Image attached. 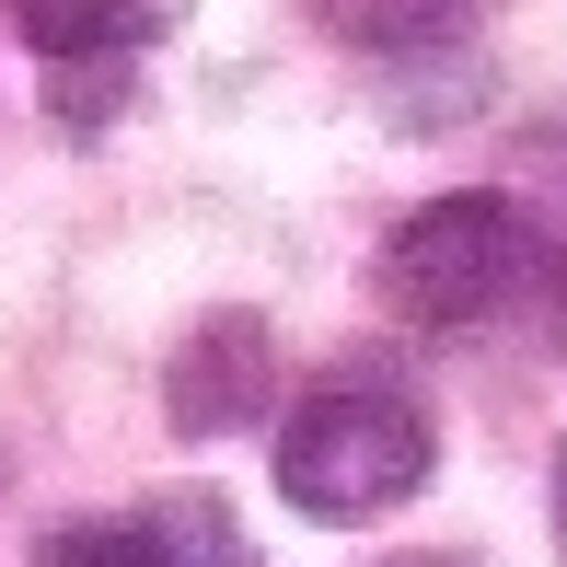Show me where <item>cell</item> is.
I'll list each match as a JSON object with an SVG mask.
<instances>
[{
    "label": "cell",
    "mask_w": 567,
    "mask_h": 567,
    "mask_svg": "<svg viewBox=\"0 0 567 567\" xmlns=\"http://www.w3.org/2000/svg\"><path fill=\"white\" fill-rule=\"evenodd\" d=\"M371 290L429 337H486V324H533L545 301H567V244L522 197L463 186V197H429V209H405L382 231Z\"/></svg>",
    "instance_id": "6da1fadb"
},
{
    "label": "cell",
    "mask_w": 567,
    "mask_h": 567,
    "mask_svg": "<svg viewBox=\"0 0 567 567\" xmlns=\"http://www.w3.org/2000/svg\"><path fill=\"white\" fill-rule=\"evenodd\" d=\"M429 463H441L429 405L371 359L313 371L290 394V417H278V498L301 522H382V509H405L429 486Z\"/></svg>",
    "instance_id": "7a4b0ae2"
},
{
    "label": "cell",
    "mask_w": 567,
    "mask_h": 567,
    "mask_svg": "<svg viewBox=\"0 0 567 567\" xmlns=\"http://www.w3.org/2000/svg\"><path fill=\"white\" fill-rule=\"evenodd\" d=\"M35 567H255V545L220 498H140L35 533Z\"/></svg>",
    "instance_id": "3957f363"
},
{
    "label": "cell",
    "mask_w": 567,
    "mask_h": 567,
    "mask_svg": "<svg viewBox=\"0 0 567 567\" xmlns=\"http://www.w3.org/2000/svg\"><path fill=\"white\" fill-rule=\"evenodd\" d=\"M267 324L255 313H220V324H197L186 359H174V429L186 441H220V429H244L255 405H267Z\"/></svg>",
    "instance_id": "277c9868"
},
{
    "label": "cell",
    "mask_w": 567,
    "mask_h": 567,
    "mask_svg": "<svg viewBox=\"0 0 567 567\" xmlns=\"http://www.w3.org/2000/svg\"><path fill=\"white\" fill-rule=\"evenodd\" d=\"M12 12V35L35 47L47 70H127L151 35H163V0H0Z\"/></svg>",
    "instance_id": "5b68a950"
},
{
    "label": "cell",
    "mask_w": 567,
    "mask_h": 567,
    "mask_svg": "<svg viewBox=\"0 0 567 567\" xmlns=\"http://www.w3.org/2000/svg\"><path fill=\"white\" fill-rule=\"evenodd\" d=\"M301 12L324 23L337 47H359V59H441V47H463L498 0H301Z\"/></svg>",
    "instance_id": "8992f818"
},
{
    "label": "cell",
    "mask_w": 567,
    "mask_h": 567,
    "mask_svg": "<svg viewBox=\"0 0 567 567\" xmlns=\"http://www.w3.org/2000/svg\"><path fill=\"white\" fill-rule=\"evenodd\" d=\"M556 556H567V452H556Z\"/></svg>",
    "instance_id": "52a82bcc"
},
{
    "label": "cell",
    "mask_w": 567,
    "mask_h": 567,
    "mask_svg": "<svg viewBox=\"0 0 567 567\" xmlns=\"http://www.w3.org/2000/svg\"><path fill=\"white\" fill-rule=\"evenodd\" d=\"M382 567H463V556H382Z\"/></svg>",
    "instance_id": "ba28073f"
}]
</instances>
